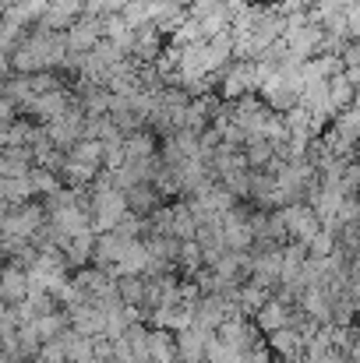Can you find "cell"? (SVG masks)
<instances>
[{
    "label": "cell",
    "instance_id": "6da1fadb",
    "mask_svg": "<svg viewBox=\"0 0 360 363\" xmlns=\"http://www.w3.org/2000/svg\"><path fill=\"white\" fill-rule=\"evenodd\" d=\"M92 230L96 233H107V230H117L120 223L127 219V194L114 187V184H99V191L92 194Z\"/></svg>",
    "mask_w": 360,
    "mask_h": 363
},
{
    "label": "cell",
    "instance_id": "5b68a950",
    "mask_svg": "<svg viewBox=\"0 0 360 363\" xmlns=\"http://www.w3.org/2000/svg\"><path fill=\"white\" fill-rule=\"evenodd\" d=\"M209 335L205 328L198 325H187L177 332V363H202L205 360V346H209Z\"/></svg>",
    "mask_w": 360,
    "mask_h": 363
},
{
    "label": "cell",
    "instance_id": "7a4b0ae2",
    "mask_svg": "<svg viewBox=\"0 0 360 363\" xmlns=\"http://www.w3.org/2000/svg\"><path fill=\"white\" fill-rule=\"evenodd\" d=\"M43 219H46V208L28 198V201H21V205H11L7 216H0V233H4V237H21V240H28V237L39 233Z\"/></svg>",
    "mask_w": 360,
    "mask_h": 363
},
{
    "label": "cell",
    "instance_id": "5bb4252c",
    "mask_svg": "<svg viewBox=\"0 0 360 363\" xmlns=\"http://www.w3.org/2000/svg\"><path fill=\"white\" fill-rule=\"evenodd\" d=\"M350 177H354V180H357V184H360V159H357V166L350 169Z\"/></svg>",
    "mask_w": 360,
    "mask_h": 363
},
{
    "label": "cell",
    "instance_id": "3957f363",
    "mask_svg": "<svg viewBox=\"0 0 360 363\" xmlns=\"http://www.w3.org/2000/svg\"><path fill=\"white\" fill-rule=\"evenodd\" d=\"M103 39V18H75L67 28H64V43H67V53H89L96 50V43Z\"/></svg>",
    "mask_w": 360,
    "mask_h": 363
},
{
    "label": "cell",
    "instance_id": "8fae6325",
    "mask_svg": "<svg viewBox=\"0 0 360 363\" xmlns=\"http://www.w3.org/2000/svg\"><path fill=\"white\" fill-rule=\"evenodd\" d=\"M145 289H148V282H141L138 275H117V293L127 307L145 303Z\"/></svg>",
    "mask_w": 360,
    "mask_h": 363
},
{
    "label": "cell",
    "instance_id": "7c38bea8",
    "mask_svg": "<svg viewBox=\"0 0 360 363\" xmlns=\"http://www.w3.org/2000/svg\"><path fill=\"white\" fill-rule=\"evenodd\" d=\"M244 363H272V360L265 357V350H258V346H254V350H251V353L244 357Z\"/></svg>",
    "mask_w": 360,
    "mask_h": 363
},
{
    "label": "cell",
    "instance_id": "4fadbf2b",
    "mask_svg": "<svg viewBox=\"0 0 360 363\" xmlns=\"http://www.w3.org/2000/svg\"><path fill=\"white\" fill-rule=\"evenodd\" d=\"M11 74V53H0V78Z\"/></svg>",
    "mask_w": 360,
    "mask_h": 363
},
{
    "label": "cell",
    "instance_id": "52a82bcc",
    "mask_svg": "<svg viewBox=\"0 0 360 363\" xmlns=\"http://www.w3.org/2000/svg\"><path fill=\"white\" fill-rule=\"evenodd\" d=\"M25 110H28L32 117H39L43 123H50L53 117H60V113H67V110H71V99H67V92L50 89V92H43V96L28 99V103H25Z\"/></svg>",
    "mask_w": 360,
    "mask_h": 363
},
{
    "label": "cell",
    "instance_id": "ba28073f",
    "mask_svg": "<svg viewBox=\"0 0 360 363\" xmlns=\"http://www.w3.org/2000/svg\"><path fill=\"white\" fill-rule=\"evenodd\" d=\"M0 296L7 303H21L28 296V272L18 268V264H7L0 268Z\"/></svg>",
    "mask_w": 360,
    "mask_h": 363
},
{
    "label": "cell",
    "instance_id": "9c48e42d",
    "mask_svg": "<svg viewBox=\"0 0 360 363\" xmlns=\"http://www.w3.org/2000/svg\"><path fill=\"white\" fill-rule=\"evenodd\" d=\"M254 321H258V328L261 332H279L283 325H290V307L283 303V300H265L258 311H254Z\"/></svg>",
    "mask_w": 360,
    "mask_h": 363
},
{
    "label": "cell",
    "instance_id": "30bf717a",
    "mask_svg": "<svg viewBox=\"0 0 360 363\" xmlns=\"http://www.w3.org/2000/svg\"><path fill=\"white\" fill-rule=\"evenodd\" d=\"M148 363H177V339H170V332L148 335Z\"/></svg>",
    "mask_w": 360,
    "mask_h": 363
},
{
    "label": "cell",
    "instance_id": "277c9868",
    "mask_svg": "<svg viewBox=\"0 0 360 363\" xmlns=\"http://www.w3.org/2000/svg\"><path fill=\"white\" fill-rule=\"evenodd\" d=\"M279 216H283V223H286V237H297L300 243H307L322 230V219H318V212H315L311 205H290V208H283Z\"/></svg>",
    "mask_w": 360,
    "mask_h": 363
},
{
    "label": "cell",
    "instance_id": "8992f818",
    "mask_svg": "<svg viewBox=\"0 0 360 363\" xmlns=\"http://www.w3.org/2000/svg\"><path fill=\"white\" fill-rule=\"evenodd\" d=\"M131 237H124L120 230H107V233H99L96 237V247H92V257H96V264L99 268H114L120 257L127 254V247H131Z\"/></svg>",
    "mask_w": 360,
    "mask_h": 363
}]
</instances>
